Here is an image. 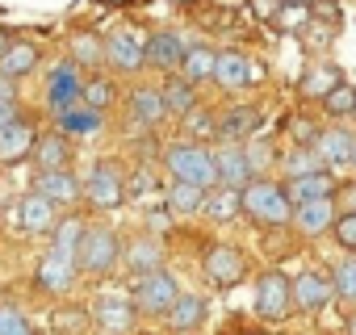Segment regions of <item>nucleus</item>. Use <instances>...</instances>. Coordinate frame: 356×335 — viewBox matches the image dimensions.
<instances>
[{"label":"nucleus","mask_w":356,"mask_h":335,"mask_svg":"<svg viewBox=\"0 0 356 335\" xmlns=\"http://www.w3.org/2000/svg\"><path fill=\"white\" fill-rule=\"evenodd\" d=\"M172 5H193V0H172Z\"/></svg>","instance_id":"55"},{"label":"nucleus","mask_w":356,"mask_h":335,"mask_svg":"<svg viewBox=\"0 0 356 335\" xmlns=\"http://www.w3.org/2000/svg\"><path fill=\"white\" fill-rule=\"evenodd\" d=\"M293 222H298L302 235H323V231H331V222H335V202H331V197L302 202V206H293Z\"/></svg>","instance_id":"25"},{"label":"nucleus","mask_w":356,"mask_h":335,"mask_svg":"<svg viewBox=\"0 0 356 335\" xmlns=\"http://www.w3.org/2000/svg\"><path fill=\"white\" fill-rule=\"evenodd\" d=\"M9 42H13V34H9V30H0V51H5Z\"/></svg>","instance_id":"50"},{"label":"nucleus","mask_w":356,"mask_h":335,"mask_svg":"<svg viewBox=\"0 0 356 335\" xmlns=\"http://www.w3.org/2000/svg\"><path fill=\"white\" fill-rule=\"evenodd\" d=\"M331 34H335L331 22H302V42H306L310 51H327V47H331Z\"/></svg>","instance_id":"42"},{"label":"nucleus","mask_w":356,"mask_h":335,"mask_svg":"<svg viewBox=\"0 0 356 335\" xmlns=\"http://www.w3.org/2000/svg\"><path fill=\"white\" fill-rule=\"evenodd\" d=\"M256 130H260V113L248 109V105H239V109H227V113L218 117L214 138H222V142H248Z\"/></svg>","instance_id":"23"},{"label":"nucleus","mask_w":356,"mask_h":335,"mask_svg":"<svg viewBox=\"0 0 356 335\" xmlns=\"http://www.w3.org/2000/svg\"><path fill=\"white\" fill-rule=\"evenodd\" d=\"M159 97H163V109L168 113H176V117H185L193 105H197V84H189L181 72H168V80H163V88H159Z\"/></svg>","instance_id":"26"},{"label":"nucleus","mask_w":356,"mask_h":335,"mask_svg":"<svg viewBox=\"0 0 356 335\" xmlns=\"http://www.w3.org/2000/svg\"><path fill=\"white\" fill-rule=\"evenodd\" d=\"M331 289H335L339 297L356 302V252H352L343 264H335V281H331Z\"/></svg>","instance_id":"41"},{"label":"nucleus","mask_w":356,"mask_h":335,"mask_svg":"<svg viewBox=\"0 0 356 335\" xmlns=\"http://www.w3.org/2000/svg\"><path fill=\"white\" fill-rule=\"evenodd\" d=\"M289 293H293V310H318L331 302V281L318 272H302L298 281H289Z\"/></svg>","instance_id":"24"},{"label":"nucleus","mask_w":356,"mask_h":335,"mask_svg":"<svg viewBox=\"0 0 356 335\" xmlns=\"http://www.w3.org/2000/svg\"><path fill=\"white\" fill-rule=\"evenodd\" d=\"M80 92H84V76L72 59H63L59 67H51V80H47V109L59 117L67 113L72 105H80Z\"/></svg>","instance_id":"7"},{"label":"nucleus","mask_w":356,"mask_h":335,"mask_svg":"<svg viewBox=\"0 0 356 335\" xmlns=\"http://www.w3.org/2000/svg\"><path fill=\"white\" fill-rule=\"evenodd\" d=\"M352 105H356V88H352V84H343V80L323 97V109H327L331 117H352Z\"/></svg>","instance_id":"38"},{"label":"nucleus","mask_w":356,"mask_h":335,"mask_svg":"<svg viewBox=\"0 0 356 335\" xmlns=\"http://www.w3.org/2000/svg\"><path fill=\"white\" fill-rule=\"evenodd\" d=\"M80 197H84L92 210H118V206L126 202V181H122V172H118V163L101 159L92 172H88V181L80 185Z\"/></svg>","instance_id":"5"},{"label":"nucleus","mask_w":356,"mask_h":335,"mask_svg":"<svg viewBox=\"0 0 356 335\" xmlns=\"http://www.w3.org/2000/svg\"><path fill=\"white\" fill-rule=\"evenodd\" d=\"M163 168L172 181H185L197 189H214L218 172H214V151L206 142H172L163 151Z\"/></svg>","instance_id":"2"},{"label":"nucleus","mask_w":356,"mask_h":335,"mask_svg":"<svg viewBox=\"0 0 356 335\" xmlns=\"http://www.w3.org/2000/svg\"><path fill=\"white\" fill-rule=\"evenodd\" d=\"M331 231H335V243L343 252H356V214H335Z\"/></svg>","instance_id":"43"},{"label":"nucleus","mask_w":356,"mask_h":335,"mask_svg":"<svg viewBox=\"0 0 356 335\" xmlns=\"http://www.w3.org/2000/svg\"><path fill=\"white\" fill-rule=\"evenodd\" d=\"M352 122H356V105H352Z\"/></svg>","instance_id":"56"},{"label":"nucleus","mask_w":356,"mask_h":335,"mask_svg":"<svg viewBox=\"0 0 356 335\" xmlns=\"http://www.w3.org/2000/svg\"><path fill=\"white\" fill-rule=\"evenodd\" d=\"M143 42L138 30H113L105 34V67H113L118 76H134L143 72Z\"/></svg>","instance_id":"9"},{"label":"nucleus","mask_w":356,"mask_h":335,"mask_svg":"<svg viewBox=\"0 0 356 335\" xmlns=\"http://www.w3.org/2000/svg\"><path fill=\"white\" fill-rule=\"evenodd\" d=\"M34 193L47 197L55 210H72L80 202V181L72 168H59V172H34Z\"/></svg>","instance_id":"11"},{"label":"nucleus","mask_w":356,"mask_h":335,"mask_svg":"<svg viewBox=\"0 0 356 335\" xmlns=\"http://www.w3.org/2000/svg\"><path fill=\"white\" fill-rule=\"evenodd\" d=\"M206 281L214 285V289H235L239 281H243V272H248V260H243V252L239 247H231V243H214L210 252H206Z\"/></svg>","instance_id":"8"},{"label":"nucleus","mask_w":356,"mask_h":335,"mask_svg":"<svg viewBox=\"0 0 356 335\" xmlns=\"http://www.w3.org/2000/svg\"><path fill=\"white\" fill-rule=\"evenodd\" d=\"M55 122H59V130H63L67 138H72V134H84V138H88V134H101V126H105V113L80 101V105H72L67 113H59Z\"/></svg>","instance_id":"28"},{"label":"nucleus","mask_w":356,"mask_h":335,"mask_svg":"<svg viewBox=\"0 0 356 335\" xmlns=\"http://www.w3.org/2000/svg\"><path fill=\"white\" fill-rule=\"evenodd\" d=\"M256 310L268 318V322H281L293 314V293H289V277L268 268L256 277Z\"/></svg>","instance_id":"6"},{"label":"nucleus","mask_w":356,"mask_h":335,"mask_svg":"<svg viewBox=\"0 0 356 335\" xmlns=\"http://www.w3.org/2000/svg\"><path fill=\"white\" fill-rule=\"evenodd\" d=\"M352 168H356V151H352Z\"/></svg>","instance_id":"57"},{"label":"nucleus","mask_w":356,"mask_h":335,"mask_svg":"<svg viewBox=\"0 0 356 335\" xmlns=\"http://www.w3.org/2000/svg\"><path fill=\"white\" fill-rule=\"evenodd\" d=\"M122 264L130 268V277L151 272V268H163V243L155 235H134L130 243H122Z\"/></svg>","instance_id":"20"},{"label":"nucleus","mask_w":356,"mask_h":335,"mask_svg":"<svg viewBox=\"0 0 356 335\" xmlns=\"http://www.w3.org/2000/svg\"><path fill=\"white\" fill-rule=\"evenodd\" d=\"M163 318H168L172 331H197L202 318H206V302H202L197 293H176V302L168 306Z\"/></svg>","instance_id":"27"},{"label":"nucleus","mask_w":356,"mask_h":335,"mask_svg":"<svg viewBox=\"0 0 356 335\" xmlns=\"http://www.w3.org/2000/svg\"><path fill=\"white\" fill-rule=\"evenodd\" d=\"M348 335H356V314H352V322H348Z\"/></svg>","instance_id":"54"},{"label":"nucleus","mask_w":356,"mask_h":335,"mask_svg":"<svg viewBox=\"0 0 356 335\" xmlns=\"http://www.w3.org/2000/svg\"><path fill=\"white\" fill-rule=\"evenodd\" d=\"M222 335H252V331H243V327H227Z\"/></svg>","instance_id":"51"},{"label":"nucleus","mask_w":356,"mask_h":335,"mask_svg":"<svg viewBox=\"0 0 356 335\" xmlns=\"http://www.w3.org/2000/svg\"><path fill=\"white\" fill-rule=\"evenodd\" d=\"M331 202H335V214H356V181L352 185H335Z\"/></svg>","instance_id":"44"},{"label":"nucleus","mask_w":356,"mask_h":335,"mask_svg":"<svg viewBox=\"0 0 356 335\" xmlns=\"http://www.w3.org/2000/svg\"><path fill=\"white\" fill-rule=\"evenodd\" d=\"M176 293H181V285H176V277L163 272V268L138 272V277L130 281V302H134V310H138V314H151V318H163L168 306L176 302Z\"/></svg>","instance_id":"4"},{"label":"nucleus","mask_w":356,"mask_h":335,"mask_svg":"<svg viewBox=\"0 0 356 335\" xmlns=\"http://www.w3.org/2000/svg\"><path fill=\"white\" fill-rule=\"evenodd\" d=\"M285 197H289V206H302V202H318V197H331L335 193V177L327 172H306V177H289L285 185Z\"/></svg>","instance_id":"21"},{"label":"nucleus","mask_w":356,"mask_h":335,"mask_svg":"<svg viewBox=\"0 0 356 335\" xmlns=\"http://www.w3.org/2000/svg\"><path fill=\"white\" fill-rule=\"evenodd\" d=\"M118 264H122V239H118V231L88 227L84 239H80V252H76V268L88 272V277H109V272H118Z\"/></svg>","instance_id":"3"},{"label":"nucleus","mask_w":356,"mask_h":335,"mask_svg":"<svg viewBox=\"0 0 356 335\" xmlns=\"http://www.w3.org/2000/svg\"><path fill=\"white\" fill-rule=\"evenodd\" d=\"M101 5H113V9H122V5H130V0H101Z\"/></svg>","instance_id":"52"},{"label":"nucleus","mask_w":356,"mask_h":335,"mask_svg":"<svg viewBox=\"0 0 356 335\" xmlns=\"http://www.w3.org/2000/svg\"><path fill=\"white\" fill-rule=\"evenodd\" d=\"M210 80H214L218 88H227V92H239V88H248V84L256 80V63H252L248 55H239V51H218Z\"/></svg>","instance_id":"14"},{"label":"nucleus","mask_w":356,"mask_h":335,"mask_svg":"<svg viewBox=\"0 0 356 335\" xmlns=\"http://www.w3.org/2000/svg\"><path fill=\"white\" fill-rule=\"evenodd\" d=\"M130 113L143 122V126H159L163 117H168V109H163V97H159V88H134L130 92Z\"/></svg>","instance_id":"32"},{"label":"nucleus","mask_w":356,"mask_h":335,"mask_svg":"<svg viewBox=\"0 0 356 335\" xmlns=\"http://www.w3.org/2000/svg\"><path fill=\"white\" fill-rule=\"evenodd\" d=\"M0 335H34V322H30V318H26L22 310H17V314L9 318V327H5V331H0Z\"/></svg>","instance_id":"47"},{"label":"nucleus","mask_w":356,"mask_h":335,"mask_svg":"<svg viewBox=\"0 0 356 335\" xmlns=\"http://www.w3.org/2000/svg\"><path fill=\"white\" fill-rule=\"evenodd\" d=\"M76 277H80L76 256H63V252H55V247H51V252L38 260V268H34V285H38L42 293H51V297L67 293V289L76 285Z\"/></svg>","instance_id":"10"},{"label":"nucleus","mask_w":356,"mask_h":335,"mask_svg":"<svg viewBox=\"0 0 356 335\" xmlns=\"http://www.w3.org/2000/svg\"><path fill=\"white\" fill-rule=\"evenodd\" d=\"M0 101L17 105V80H13V76H0Z\"/></svg>","instance_id":"48"},{"label":"nucleus","mask_w":356,"mask_h":335,"mask_svg":"<svg viewBox=\"0 0 356 335\" xmlns=\"http://www.w3.org/2000/svg\"><path fill=\"white\" fill-rule=\"evenodd\" d=\"M84 322H88V314H84L80 306H63V310L51 314V327H55L59 335H84Z\"/></svg>","instance_id":"40"},{"label":"nucleus","mask_w":356,"mask_h":335,"mask_svg":"<svg viewBox=\"0 0 356 335\" xmlns=\"http://www.w3.org/2000/svg\"><path fill=\"white\" fill-rule=\"evenodd\" d=\"M134 302L130 297H122V293H105V297H97V310H92V318H97V327L105 331V335H126L130 327H134Z\"/></svg>","instance_id":"16"},{"label":"nucleus","mask_w":356,"mask_h":335,"mask_svg":"<svg viewBox=\"0 0 356 335\" xmlns=\"http://www.w3.org/2000/svg\"><path fill=\"white\" fill-rule=\"evenodd\" d=\"M314 138H318V130H314V122H293V142L298 147H314Z\"/></svg>","instance_id":"45"},{"label":"nucleus","mask_w":356,"mask_h":335,"mask_svg":"<svg viewBox=\"0 0 356 335\" xmlns=\"http://www.w3.org/2000/svg\"><path fill=\"white\" fill-rule=\"evenodd\" d=\"M214 55L218 51H210V47H185V59H181V67H176V72H181L189 84H206L210 76H214Z\"/></svg>","instance_id":"31"},{"label":"nucleus","mask_w":356,"mask_h":335,"mask_svg":"<svg viewBox=\"0 0 356 335\" xmlns=\"http://www.w3.org/2000/svg\"><path fill=\"white\" fill-rule=\"evenodd\" d=\"M163 206L172 210V214H202V206H206V189H197V185H185V181H172L168 185V193H163Z\"/></svg>","instance_id":"30"},{"label":"nucleus","mask_w":356,"mask_h":335,"mask_svg":"<svg viewBox=\"0 0 356 335\" xmlns=\"http://www.w3.org/2000/svg\"><path fill=\"white\" fill-rule=\"evenodd\" d=\"M306 172H323V159L314 155V147H293L285 155V177H306Z\"/></svg>","instance_id":"36"},{"label":"nucleus","mask_w":356,"mask_h":335,"mask_svg":"<svg viewBox=\"0 0 356 335\" xmlns=\"http://www.w3.org/2000/svg\"><path fill=\"white\" fill-rule=\"evenodd\" d=\"M72 63L76 67H105V38L101 34H76L72 38Z\"/></svg>","instance_id":"33"},{"label":"nucleus","mask_w":356,"mask_h":335,"mask_svg":"<svg viewBox=\"0 0 356 335\" xmlns=\"http://www.w3.org/2000/svg\"><path fill=\"white\" fill-rule=\"evenodd\" d=\"M214 172H218V185L222 189H243L256 172H252V163H248V151L243 142H222L214 151Z\"/></svg>","instance_id":"12"},{"label":"nucleus","mask_w":356,"mask_h":335,"mask_svg":"<svg viewBox=\"0 0 356 335\" xmlns=\"http://www.w3.org/2000/svg\"><path fill=\"white\" fill-rule=\"evenodd\" d=\"M55 218H59V210L47 197H38L34 189L17 197V231L22 235H47L55 227Z\"/></svg>","instance_id":"15"},{"label":"nucleus","mask_w":356,"mask_h":335,"mask_svg":"<svg viewBox=\"0 0 356 335\" xmlns=\"http://www.w3.org/2000/svg\"><path fill=\"white\" fill-rule=\"evenodd\" d=\"M113 97H118V92H113V84H109L105 76L84 80V92H80V101H84V105H92V109H101V113H105V109L113 105Z\"/></svg>","instance_id":"37"},{"label":"nucleus","mask_w":356,"mask_h":335,"mask_svg":"<svg viewBox=\"0 0 356 335\" xmlns=\"http://www.w3.org/2000/svg\"><path fill=\"white\" fill-rule=\"evenodd\" d=\"M38 172H59V168H72V138L63 130H51V134H38L34 138V151H30Z\"/></svg>","instance_id":"17"},{"label":"nucleus","mask_w":356,"mask_h":335,"mask_svg":"<svg viewBox=\"0 0 356 335\" xmlns=\"http://www.w3.org/2000/svg\"><path fill=\"white\" fill-rule=\"evenodd\" d=\"M339 80H343L339 67H327V63H323V67H310V72L302 76V97H306V101H323Z\"/></svg>","instance_id":"35"},{"label":"nucleus","mask_w":356,"mask_h":335,"mask_svg":"<svg viewBox=\"0 0 356 335\" xmlns=\"http://www.w3.org/2000/svg\"><path fill=\"white\" fill-rule=\"evenodd\" d=\"M185 130L193 134V142H206V138H214V130H218V117L193 105V109L185 113Z\"/></svg>","instance_id":"39"},{"label":"nucleus","mask_w":356,"mask_h":335,"mask_svg":"<svg viewBox=\"0 0 356 335\" xmlns=\"http://www.w3.org/2000/svg\"><path fill=\"white\" fill-rule=\"evenodd\" d=\"M42 63V51L30 42V38H13L5 51H0V76H13V80H26L34 67Z\"/></svg>","instance_id":"22"},{"label":"nucleus","mask_w":356,"mask_h":335,"mask_svg":"<svg viewBox=\"0 0 356 335\" xmlns=\"http://www.w3.org/2000/svg\"><path fill=\"white\" fill-rule=\"evenodd\" d=\"M185 59V42L176 30H159L143 42V67H155V72H176Z\"/></svg>","instance_id":"13"},{"label":"nucleus","mask_w":356,"mask_h":335,"mask_svg":"<svg viewBox=\"0 0 356 335\" xmlns=\"http://www.w3.org/2000/svg\"><path fill=\"white\" fill-rule=\"evenodd\" d=\"M13 117H22V113H17V105H9V101H0V130H5V126H9Z\"/></svg>","instance_id":"49"},{"label":"nucleus","mask_w":356,"mask_h":335,"mask_svg":"<svg viewBox=\"0 0 356 335\" xmlns=\"http://www.w3.org/2000/svg\"><path fill=\"white\" fill-rule=\"evenodd\" d=\"M281 5H285V0H252V9H256L260 22H273V17L281 13Z\"/></svg>","instance_id":"46"},{"label":"nucleus","mask_w":356,"mask_h":335,"mask_svg":"<svg viewBox=\"0 0 356 335\" xmlns=\"http://www.w3.org/2000/svg\"><path fill=\"white\" fill-rule=\"evenodd\" d=\"M34 138H38L34 122H26V117H13L5 130H0V163H22V159H30V151H34Z\"/></svg>","instance_id":"19"},{"label":"nucleus","mask_w":356,"mask_h":335,"mask_svg":"<svg viewBox=\"0 0 356 335\" xmlns=\"http://www.w3.org/2000/svg\"><path fill=\"white\" fill-rule=\"evenodd\" d=\"M285 5H314V0H285Z\"/></svg>","instance_id":"53"},{"label":"nucleus","mask_w":356,"mask_h":335,"mask_svg":"<svg viewBox=\"0 0 356 335\" xmlns=\"http://www.w3.org/2000/svg\"><path fill=\"white\" fill-rule=\"evenodd\" d=\"M239 214H248L256 227H285L293 218V206H289V197H285V189L277 181L252 177L239 189Z\"/></svg>","instance_id":"1"},{"label":"nucleus","mask_w":356,"mask_h":335,"mask_svg":"<svg viewBox=\"0 0 356 335\" xmlns=\"http://www.w3.org/2000/svg\"><path fill=\"white\" fill-rule=\"evenodd\" d=\"M202 214H210L214 222L235 218V214H239V189H222V185L206 189V206H202Z\"/></svg>","instance_id":"34"},{"label":"nucleus","mask_w":356,"mask_h":335,"mask_svg":"<svg viewBox=\"0 0 356 335\" xmlns=\"http://www.w3.org/2000/svg\"><path fill=\"white\" fill-rule=\"evenodd\" d=\"M352 151H356V134L348 130H318L314 138V155L323 159V168L331 172V168H352Z\"/></svg>","instance_id":"18"},{"label":"nucleus","mask_w":356,"mask_h":335,"mask_svg":"<svg viewBox=\"0 0 356 335\" xmlns=\"http://www.w3.org/2000/svg\"><path fill=\"white\" fill-rule=\"evenodd\" d=\"M84 231H88V222H84L80 214H63V218H55V227H51V247L63 252V256H76Z\"/></svg>","instance_id":"29"}]
</instances>
